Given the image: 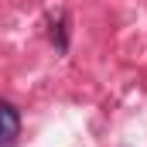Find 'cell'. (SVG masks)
I'll list each match as a JSON object with an SVG mask.
<instances>
[{
    "label": "cell",
    "instance_id": "obj_1",
    "mask_svg": "<svg viewBox=\"0 0 147 147\" xmlns=\"http://www.w3.org/2000/svg\"><path fill=\"white\" fill-rule=\"evenodd\" d=\"M21 137V113L10 103H0V147H14Z\"/></svg>",
    "mask_w": 147,
    "mask_h": 147
}]
</instances>
